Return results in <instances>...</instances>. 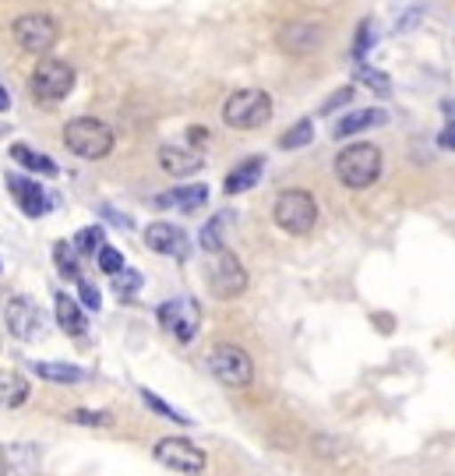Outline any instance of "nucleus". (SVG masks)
<instances>
[{"label":"nucleus","instance_id":"nucleus-1","mask_svg":"<svg viewBox=\"0 0 455 476\" xmlns=\"http://www.w3.org/2000/svg\"><path fill=\"white\" fill-rule=\"evenodd\" d=\"M336 177H339L343 188H350V190L370 188V184L381 177V149L370 145V141L346 145V149L336 156Z\"/></svg>","mask_w":455,"mask_h":476},{"label":"nucleus","instance_id":"nucleus-2","mask_svg":"<svg viewBox=\"0 0 455 476\" xmlns=\"http://www.w3.org/2000/svg\"><path fill=\"white\" fill-rule=\"evenodd\" d=\"M64 145L78 159H106L113 152V131L99 117H75L64 124Z\"/></svg>","mask_w":455,"mask_h":476},{"label":"nucleus","instance_id":"nucleus-3","mask_svg":"<svg viewBox=\"0 0 455 476\" xmlns=\"http://www.w3.org/2000/svg\"><path fill=\"white\" fill-rule=\"evenodd\" d=\"M272 219L279 230H286L293 237H304L318 222V201H314L311 190H300V188L282 190L272 205Z\"/></svg>","mask_w":455,"mask_h":476},{"label":"nucleus","instance_id":"nucleus-4","mask_svg":"<svg viewBox=\"0 0 455 476\" xmlns=\"http://www.w3.org/2000/svg\"><path fill=\"white\" fill-rule=\"evenodd\" d=\"M223 120L233 131H258L272 120V99L262 89H240L223 102Z\"/></svg>","mask_w":455,"mask_h":476},{"label":"nucleus","instance_id":"nucleus-5","mask_svg":"<svg viewBox=\"0 0 455 476\" xmlns=\"http://www.w3.org/2000/svg\"><path fill=\"white\" fill-rule=\"evenodd\" d=\"M208 375L215 381H223L226 388H248L255 381V360L248 357V350L233 346V343H219L208 350V360H205Z\"/></svg>","mask_w":455,"mask_h":476},{"label":"nucleus","instance_id":"nucleus-6","mask_svg":"<svg viewBox=\"0 0 455 476\" xmlns=\"http://www.w3.org/2000/svg\"><path fill=\"white\" fill-rule=\"evenodd\" d=\"M75 89V68L57 57H43L32 71V93L39 102H61Z\"/></svg>","mask_w":455,"mask_h":476},{"label":"nucleus","instance_id":"nucleus-7","mask_svg":"<svg viewBox=\"0 0 455 476\" xmlns=\"http://www.w3.org/2000/svg\"><path fill=\"white\" fill-rule=\"evenodd\" d=\"M152 456H156L159 466H167V470L183 476H201L205 466H208V456L194 441H187V438H163V441H156Z\"/></svg>","mask_w":455,"mask_h":476},{"label":"nucleus","instance_id":"nucleus-8","mask_svg":"<svg viewBox=\"0 0 455 476\" xmlns=\"http://www.w3.org/2000/svg\"><path fill=\"white\" fill-rule=\"evenodd\" d=\"M11 36H14V43H18L25 53H46V50L57 43L61 25H57L50 14L32 11V14H21V18L11 25Z\"/></svg>","mask_w":455,"mask_h":476},{"label":"nucleus","instance_id":"nucleus-9","mask_svg":"<svg viewBox=\"0 0 455 476\" xmlns=\"http://www.w3.org/2000/svg\"><path fill=\"white\" fill-rule=\"evenodd\" d=\"M208 289L219 296V300H233L248 289V272L240 265V258L233 251H219L212 254L208 262Z\"/></svg>","mask_w":455,"mask_h":476},{"label":"nucleus","instance_id":"nucleus-10","mask_svg":"<svg viewBox=\"0 0 455 476\" xmlns=\"http://www.w3.org/2000/svg\"><path fill=\"white\" fill-rule=\"evenodd\" d=\"M4 321H7V332L21 343H32L39 339L43 332V318H39V307L28 300V296H11L4 303Z\"/></svg>","mask_w":455,"mask_h":476},{"label":"nucleus","instance_id":"nucleus-11","mask_svg":"<svg viewBox=\"0 0 455 476\" xmlns=\"http://www.w3.org/2000/svg\"><path fill=\"white\" fill-rule=\"evenodd\" d=\"M159 321H163L167 332H174L177 343H191L194 332H198L201 311H198V303L187 300V296H181V300H167V303H159Z\"/></svg>","mask_w":455,"mask_h":476},{"label":"nucleus","instance_id":"nucleus-12","mask_svg":"<svg viewBox=\"0 0 455 476\" xmlns=\"http://www.w3.org/2000/svg\"><path fill=\"white\" fill-rule=\"evenodd\" d=\"M7 188H11L14 201H18V208H21L25 215L39 219V215H46V212H50V194L39 188V184H36L32 177L11 173V177H7Z\"/></svg>","mask_w":455,"mask_h":476},{"label":"nucleus","instance_id":"nucleus-13","mask_svg":"<svg viewBox=\"0 0 455 476\" xmlns=\"http://www.w3.org/2000/svg\"><path fill=\"white\" fill-rule=\"evenodd\" d=\"M145 244L156 254L187 258V237H183L181 226H174V222H152V226H145Z\"/></svg>","mask_w":455,"mask_h":476},{"label":"nucleus","instance_id":"nucleus-14","mask_svg":"<svg viewBox=\"0 0 455 476\" xmlns=\"http://www.w3.org/2000/svg\"><path fill=\"white\" fill-rule=\"evenodd\" d=\"M159 166L170 177H194L198 170H205V156L194 149H181V145H163L159 149Z\"/></svg>","mask_w":455,"mask_h":476},{"label":"nucleus","instance_id":"nucleus-15","mask_svg":"<svg viewBox=\"0 0 455 476\" xmlns=\"http://www.w3.org/2000/svg\"><path fill=\"white\" fill-rule=\"evenodd\" d=\"M53 311H57V325H61L71 339H85V335H89V318H85V311H82L78 300H71L68 293H57V296H53Z\"/></svg>","mask_w":455,"mask_h":476},{"label":"nucleus","instance_id":"nucleus-16","mask_svg":"<svg viewBox=\"0 0 455 476\" xmlns=\"http://www.w3.org/2000/svg\"><path fill=\"white\" fill-rule=\"evenodd\" d=\"M208 201V188L205 184H187V188H174L156 194V205L159 208H181V212H194Z\"/></svg>","mask_w":455,"mask_h":476},{"label":"nucleus","instance_id":"nucleus-17","mask_svg":"<svg viewBox=\"0 0 455 476\" xmlns=\"http://www.w3.org/2000/svg\"><path fill=\"white\" fill-rule=\"evenodd\" d=\"M262 170H265V159L258 156V159H244L237 170H230L226 173V181H223V190L233 198V194H244V190H251L258 181H262Z\"/></svg>","mask_w":455,"mask_h":476},{"label":"nucleus","instance_id":"nucleus-18","mask_svg":"<svg viewBox=\"0 0 455 476\" xmlns=\"http://www.w3.org/2000/svg\"><path fill=\"white\" fill-rule=\"evenodd\" d=\"M282 50H289V53H311L318 43H321V28L318 25H289L286 32H282Z\"/></svg>","mask_w":455,"mask_h":476},{"label":"nucleus","instance_id":"nucleus-19","mask_svg":"<svg viewBox=\"0 0 455 476\" xmlns=\"http://www.w3.org/2000/svg\"><path fill=\"white\" fill-rule=\"evenodd\" d=\"M385 120H388L385 109H357V113H346V117L336 124V138H353V134H361L367 127H378V124H385Z\"/></svg>","mask_w":455,"mask_h":476},{"label":"nucleus","instance_id":"nucleus-20","mask_svg":"<svg viewBox=\"0 0 455 476\" xmlns=\"http://www.w3.org/2000/svg\"><path fill=\"white\" fill-rule=\"evenodd\" d=\"M11 159L18 163V166H25V170H32V173H43V177H53L57 173V163L50 159V156H43V152H36V149H28V145H11Z\"/></svg>","mask_w":455,"mask_h":476},{"label":"nucleus","instance_id":"nucleus-21","mask_svg":"<svg viewBox=\"0 0 455 476\" xmlns=\"http://www.w3.org/2000/svg\"><path fill=\"white\" fill-rule=\"evenodd\" d=\"M32 371L43 381H53V384H78L85 381V371L75 367V364H53V360H36Z\"/></svg>","mask_w":455,"mask_h":476},{"label":"nucleus","instance_id":"nucleus-22","mask_svg":"<svg viewBox=\"0 0 455 476\" xmlns=\"http://www.w3.org/2000/svg\"><path fill=\"white\" fill-rule=\"evenodd\" d=\"M28 399V381L18 371L0 367V406H21Z\"/></svg>","mask_w":455,"mask_h":476},{"label":"nucleus","instance_id":"nucleus-23","mask_svg":"<svg viewBox=\"0 0 455 476\" xmlns=\"http://www.w3.org/2000/svg\"><path fill=\"white\" fill-rule=\"evenodd\" d=\"M226 222H230V212H219V215H212L205 226H201V251H208V254H219V251H226L223 247V230H226Z\"/></svg>","mask_w":455,"mask_h":476},{"label":"nucleus","instance_id":"nucleus-24","mask_svg":"<svg viewBox=\"0 0 455 476\" xmlns=\"http://www.w3.org/2000/svg\"><path fill=\"white\" fill-rule=\"evenodd\" d=\"M78 258H82V254L75 251V244H64V240L53 244V262H57V272H61L64 279H75V283L82 279V272H78Z\"/></svg>","mask_w":455,"mask_h":476},{"label":"nucleus","instance_id":"nucleus-25","mask_svg":"<svg viewBox=\"0 0 455 476\" xmlns=\"http://www.w3.org/2000/svg\"><path fill=\"white\" fill-rule=\"evenodd\" d=\"M307 141H314V124H311V120H297V124L279 138V149H304Z\"/></svg>","mask_w":455,"mask_h":476},{"label":"nucleus","instance_id":"nucleus-26","mask_svg":"<svg viewBox=\"0 0 455 476\" xmlns=\"http://www.w3.org/2000/svg\"><path fill=\"white\" fill-rule=\"evenodd\" d=\"M106 244H102V226H85V230H78V237H75V251L82 254V258H89V254H99Z\"/></svg>","mask_w":455,"mask_h":476},{"label":"nucleus","instance_id":"nucleus-27","mask_svg":"<svg viewBox=\"0 0 455 476\" xmlns=\"http://www.w3.org/2000/svg\"><path fill=\"white\" fill-rule=\"evenodd\" d=\"M142 399H145V406H152L159 416H167V420H174V424H183V427H191V416L181 413V409H174L170 402H163L156 391H149V388H142Z\"/></svg>","mask_w":455,"mask_h":476},{"label":"nucleus","instance_id":"nucleus-28","mask_svg":"<svg viewBox=\"0 0 455 476\" xmlns=\"http://www.w3.org/2000/svg\"><path fill=\"white\" fill-rule=\"evenodd\" d=\"M95 262H99V269L106 272V276H120L127 265H124V254L117 251V247H102L99 254H95Z\"/></svg>","mask_w":455,"mask_h":476},{"label":"nucleus","instance_id":"nucleus-29","mask_svg":"<svg viewBox=\"0 0 455 476\" xmlns=\"http://www.w3.org/2000/svg\"><path fill=\"white\" fill-rule=\"evenodd\" d=\"M138 286H142V272H134V269H124L120 276H113V289H117L120 296H134Z\"/></svg>","mask_w":455,"mask_h":476},{"label":"nucleus","instance_id":"nucleus-30","mask_svg":"<svg viewBox=\"0 0 455 476\" xmlns=\"http://www.w3.org/2000/svg\"><path fill=\"white\" fill-rule=\"evenodd\" d=\"M78 296H82V307H89V311H99V307H102V296H99V289H95L89 279H78Z\"/></svg>","mask_w":455,"mask_h":476},{"label":"nucleus","instance_id":"nucleus-31","mask_svg":"<svg viewBox=\"0 0 455 476\" xmlns=\"http://www.w3.org/2000/svg\"><path fill=\"white\" fill-rule=\"evenodd\" d=\"M361 82L370 85L374 93L388 95V78H385V75H378V71H370V68H361Z\"/></svg>","mask_w":455,"mask_h":476},{"label":"nucleus","instance_id":"nucleus-32","mask_svg":"<svg viewBox=\"0 0 455 476\" xmlns=\"http://www.w3.org/2000/svg\"><path fill=\"white\" fill-rule=\"evenodd\" d=\"M71 420H75V424H85V427H99V424H106L110 416H106V413H95V409H75Z\"/></svg>","mask_w":455,"mask_h":476},{"label":"nucleus","instance_id":"nucleus-33","mask_svg":"<svg viewBox=\"0 0 455 476\" xmlns=\"http://www.w3.org/2000/svg\"><path fill=\"white\" fill-rule=\"evenodd\" d=\"M445 109H449V117H452V120H449V127L442 131V138H438V141H442V149H455V102H445Z\"/></svg>","mask_w":455,"mask_h":476},{"label":"nucleus","instance_id":"nucleus-34","mask_svg":"<svg viewBox=\"0 0 455 476\" xmlns=\"http://www.w3.org/2000/svg\"><path fill=\"white\" fill-rule=\"evenodd\" d=\"M350 99H353V89L346 85V89H339V93H336V95H332V99H329V102H325V106H321V113H332L336 106H346Z\"/></svg>","mask_w":455,"mask_h":476},{"label":"nucleus","instance_id":"nucleus-35","mask_svg":"<svg viewBox=\"0 0 455 476\" xmlns=\"http://www.w3.org/2000/svg\"><path fill=\"white\" fill-rule=\"evenodd\" d=\"M102 215H106V219H113V222H120L124 230L131 226V219H127V215H120V212H113V208H102Z\"/></svg>","mask_w":455,"mask_h":476},{"label":"nucleus","instance_id":"nucleus-36","mask_svg":"<svg viewBox=\"0 0 455 476\" xmlns=\"http://www.w3.org/2000/svg\"><path fill=\"white\" fill-rule=\"evenodd\" d=\"M4 109H11V93L0 85V113H4Z\"/></svg>","mask_w":455,"mask_h":476}]
</instances>
